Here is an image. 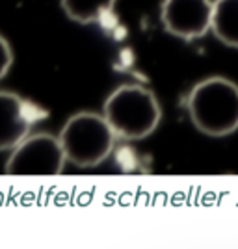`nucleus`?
<instances>
[{"label": "nucleus", "mask_w": 238, "mask_h": 249, "mask_svg": "<svg viewBox=\"0 0 238 249\" xmlns=\"http://www.w3.org/2000/svg\"><path fill=\"white\" fill-rule=\"evenodd\" d=\"M190 121L201 134L223 138L238 130V84L225 76H208L188 93Z\"/></svg>", "instance_id": "nucleus-1"}, {"label": "nucleus", "mask_w": 238, "mask_h": 249, "mask_svg": "<svg viewBox=\"0 0 238 249\" xmlns=\"http://www.w3.org/2000/svg\"><path fill=\"white\" fill-rule=\"evenodd\" d=\"M103 115L119 140L140 142L158 128L162 108L151 89L140 84H123L104 101Z\"/></svg>", "instance_id": "nucleus-2"}, {"label": "nucleus", "mask_w": 238, "mask_h": 249, "mask_svg": "<svg viewBox=\"0 0 238 249\" xmlns=\"http://www.w3.org/2000/svg\"><path fill=\"white\" fill-rule=\"evenodd\" d=\"M58 138L67 164L80 169L97 167L108 160L117 140L106 117L95 112H78L71 115L63 123Z\"/></svg>", "instance_id": "nucleus-3"}, {"label": "nucleus", "mask_w": 238, "mask_h": 249, "mask_svg": "<svg viewBox=\"0 0 238 249\" xmlns=\"http://www.w3.org/2000/svg\"><path fill=\"white\" fill-rule=\"evenodd\" d=\"M67 164L58 136L37 132L28 134L4 164L8 175H60Z\"/></svg>", "instance_id": "nucleus-4"}, {"label": "nucleus", "mask_w": 238, "mask_h": 249, "mask_svg": "<svg viewBox=\"0 0 238 249\" xmlns=\"http://www.w3.org/2000/svg\"><path fill=\"white\" fill-rule=\"evenodd\" d=\"M212 0H162L160 22L169 36L194 41L212 32Z\"/></svg>", "instance_id": "nucleus-5"}, {"label": "nucleus", "mask_w": 238, "mask_h": 249, "mask_svg": "<svg viewBox=\"0 0 238 249\" xmlns=\"http://www.w3.org/2000/svg\"><path fill=\"white\" fill-rule=\"evenodd\" d=\"M36 112L21 95L0 89V153H10L30 134Z\"/></svg>", "instance_id": "nucleus-6"}, {"label": "nucleus", "mask_w": 238, "mask_h": 249, "mask_svg": "<svg viewBox=\"0 0 238 249\" xmlns=\"http://www.w3.org/2000/svg\"><path fill=\"white\" fill-rule=\"evenodd\" d=\"M212 34L218 41L238 49V0H214Z\"/></svg>", "instance_id": "nucleus-7"}, {"label": "nucleus", "mask_w": 238, "mask_h": 249, "mask_svg": "<svg viewBox=\"0 0 238 249\" xmlns=\"http://www.w3.org/2000/svg\"><path fill=\"white\" fill-rule=\"evenodd\" d=\"M67 19L78 24L106 21L114 11L115 0H60Z\"/></svg>", "instance_id": "nucleus-8"}, {"label": "nucleus", "mask_w": 238, "mask_h": 249, "mask_svg": "<svg viewBox=\"0 0 238 249\" xmlns=\"http://www.w3.org/2000/svg\"><path fill=\"white\" fill-rule=\"evenodd\" d=\"M11 65H13V51L11 45L4 36H0V80L10 73Z\"/></svg>", "instance_id": "nucleus-9"}]
</instances>
